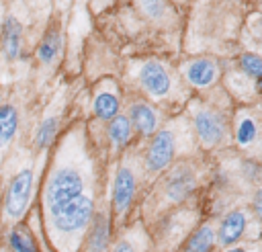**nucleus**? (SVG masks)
Returning <instances> with one entry per match:
<instances>
[{
	"mask_svg": "<svg viewBox=\"0 0 262 252\" xmlns=\"http://www.w3.org/2000/svg\"><path fill=\"white\" fill-rule=\"evenodd\" d=\"M100 203L98 148L86 123H72L51 148L35 205L49 248L80 252Z\"/></svg>",
	"mask_w": 262,
	"mask_h": 252,
	"instance_id": "nucleus-1",
	"label": "nucleus"
},
{
	"mask_svg": "<svg viewBox=\"0 0 262 252\" xmlns=\"http://www.w3.org/2000/svg\"><path fill=\"white\" fill-rule=\"evenodd\" d=\"M199 174V162L192 156L176 158L158 178H154V203L143 205V213L158 217L172 207L186 205V201L196 193L201 184Z\"/></svg>",
	"mask_w": 262,
	"mask_h": 252,
	"instance_id": "nucleus-2",
	"label": "nucleus"
},
{
	"mask_svg": "<svg viewBox=\"0 0 262 252\" xmlns=\"http://www.w3.org/2000/svg\"><path fill=\"white\" fill-rule=\"evenodd\" d=\"M119 166L113 176L111 184V217L115 232L121 229L123 225L129 223V215L135 209L139 188H141V178H143V168H141V152L137 145H129L121 156H119Z\"/></svg>",
	"mask_w": 262,
	"mask_h": 252,
	"instance_id": "nucleus-3",
	"label": "nucleus"
},
{
	"mask_svg": "<svg viewBox=\"0 0 262 252\" xmlns=\"http://www.w3.org/2000/svg\"><path fill=\"white\" fill-rule=\"evenodd\" d=\"M192 133L190 123L186 117L182 119H174L172 123L160 127L149 141L145 143V150L141 152V168L143 174L147 178H158L176 158H178V148H180V139Z\"/></svg>",
	"mask_w": 262,
	"mask_h": 252,
	"instance_id": "nucleus-4",
	"label": "nucleus"
},
{
	"mask_svg": "<svg viewBox=\"0 0 262 252\" xmlns=\"http://www.w3.org/2000/svg\"><path fill=\"white\" fill-rule=\"evenodd\" d=\"M186 119L190 123L194 141L203 150H215L225 141H229L231 119L221 107L203 100H192L188 104Z\"/></svg>",
	"mask_w": 262,
	"mask_h": 252,
	"instance_id": "nucleus-5",
	"label": "nucleus"
},
{
	"mask_svg": "<svg viewBox=\"0 0 262 252\" xmlns=\"http://www.w3.org/2000/svg\"><path fill=\"white\" fill-rule=\"evenodd\" d=\"M199 213L192 207L178 205L172 207L158 217H154V229L149 232L151 246L156 252H176L186 236L196 227Z\"/></svg>",
	"mask_w": 262,
	"mask_h": 252,
	"instance_id": "nucleus-6",
	"label": "nucleus"
},
{
	"mask_svg": "<svg viewBox=\"0 0 262 252\" xmlns=\"http://www.w3.org/2000/svg\"><path fill=\"white\" fill-rule=\"evenodd\" d=\"M33 195H35V168L23 166L10 176V180L0 193L2 227H8L27 217V213L33 207Z\"/></svg>",
	"mask_w": 262,
	"mask_h": 252,
	"instance_id": "nucleus-7",
	"label": "nucleus"
},
{
	"mask_svg": "<svg viewBox=\"0 0 262 252\" xmlns=\"http://www.w3.org/2000/svg\"><path fill=\"white\" fill-rule=\"evenodd\" d=\"M39 213L37 207H31L25 219L2 227V250L4 252H53L43 236V229H39L37 223Z\"/></svg>",
	"mask_w": 262,
	"mask_h": 252,
	"instance_id": "nucleus-8",
	"label": "nucleus"
},
{
	"mask_svg": "<svg viewBox=\"0 0 262 252\" xmlns=\"http://www.w3.org/2000/svg\"><path fill=\"white\" fill-rule=\"evenodd\" d=\"M231 135L239 150L260 156L262 154V111L256 107L237 109L231 119Z\"/></svg>",
	"mask_w": 262,
	"mask_h": 252,
	"instance_id": "nucleus-9",
	"label": "nucleus"
},
{
	"mask_svg": "<svg viewBox=\"0 0 262 252\" xmlns=\"http://www.w3.org/2000/svg\"><path fill=\"white\" fill-rule=\"evenodd\" d=\"M137 84L154 100L168 98L172 94V88H174V80H172L170 70L158 59H147L139 66Z\"/></svg>",
	"mask_w": 262,
	"mask_h": 252,
	"instance_id": "nucleus-10",
	"label": "nucleus"
},
{
	"mask_svg": "<svg viewBox=\"0 0 262 252\" xmlns=\"http://www.w3.org/2000/svg\"><path fill=\"white\" fill-rule=\"evenodd\" d=\"M113 238H115V225H113L111 209H108L106 201H102L86 236H84L80 252H111Z\"/></svg>",
	"mask_w": 262,
	"mask_h": 252,
	"instance_id": "nucleus-11",
	"label": "nucleus"
},
{
	"mask_svg": "<svg viewBox=\"0 0 262 252\" xmlns=\"http://www.w3.org/2000/svg\"><path fill=\"white\" fill-rule=\"evenodd\" d=\"M151 238L143 219H135L115 232L111 252H151Z\"/></svg>",
	"mask_w": 262,
	"mask_h": 252,
	"instance_id": "nucleus-12",
	"label": "nucleus"
},
{
	"mask_svg": "<svg viewBox=\"0 0 262 252\" xmlns=\"http://www.w3.org/2000/svg\"><path fill=\"white\" fill-rule=\"evenodd\" d=\"M119 113H121V90H119V84L115 80L106 78L92 92V115L98 121L106 123L113 117H117Z\"/></svg>",
	"mask_w": 262,
	"mask_h": 252,
	"instance_id": "nucleus-13",
	"label": "nucleus"
},
{
	"mask_svg": "<svg viewBox=\"0 0 262 252\" xmlns=\"http://www.w3.org/2000/svg\"><path fill=\"white\" fill-rule=\"evenodd\" d=\"M248 227H250L248 211H246L244 207H233V209H229V211L219 219V227L215 229V232H217V246H221V248L235 246L237 242L244 240Z\"/></svg>",
	"mask_w": 262,
	"mask_h": 252,
	"instance_id": "nucleus-14",
	"label": "nucleus"
},
{
	"mask_svg": "<svg viewBox=\"0 0 262 252\" xmlns=\"http://www.w3.org/2000/svg\"><path fill=\"white\" fill-rule=\"evenodd\" d=\"M131 121V127H133V133L137 137H151L162 125H160V113L158 109L143 100V98H137V100H131L127 104V113H125Z\"/></svg>",
	"mask_w": 262,
	"mask_h": 252,
	"instance_id": "nucleus-15",
	"label": "nucleus"
},
{
	"mask_svg": "<svg viewBox=\"0 0 262 252\" xmlns=\"http://www.w3.org/2000/svg\"><path fill=\"white\" fill-rule=\"evenodd\" d=\"M133 127L131 121L125 113H119L111 121L104 123V141H106V152L119 158L129 145H133Z\"/></svg>",
	"mask_w": 262,
	"mask_h": 252,
	"instance_id": "nucleus-16",
	"label": "nucleus"
},
{
	"mask_svg": "<svg viewBox=\"0 0 262 252\" xmlns=\"http://www.w3.org/2000/svg\"><path fill=\"white\" fill-rule=\"evenodd\" d=\"M25 27L14 14H6L0 25V49L6 61H16L23 53Z\"/></svg>",
	"mask_w": 262,
	"mask_h": 252,
	"instance_id": "nucleus-17",
	"label": "nucleus"
},
{
	"mask_svg": "<svg viewBox=\"0 0 262 252\" xmlns=\"http://www.w3.org/2000/svg\"><path fill=\"white\" fill-rule=\"evenodd\" d=\"M182 76L192 88H211L219 78V64L213 57H194L182 66Z\"/></svg>",
	"mask_w": 262,
	"mask_h": 252,
	"instance_id": "nucleus-18",
	"label": "nucleus"
},
{
	"mask_svg": "<svg viewBox=\"0 0 262 252\" xmlns=\"http://www.w3.org/2000/svg\"><path fill=\"white\" fill-rule=\"evenodd\" d=\"M20 129V109L12 100L0 102V162L6 158Z\"/></svg>",
	"mask_w": 262,
	"mask_h": 252,
	"instance_id": "nucleus-19",
	"label": "nucleus"
},
{
	"mask_svg": "<svg viewBox=\"0 0 262 252\" xmlns=\"http://www.w3.org/2000/svg\"><path fill=\"white\" fill-rule=\"evenodd\" d=\"M61 133V113H47L35 127L33 133V150L37 154H45L53 148Z\"/></svg>",
	"mask_w": 262,
	"mask_h": 252,
	"instance_id": "nucleus-20",
	"label": "nucleus"
},
{
	"mask_svg": "<svg viewBox=\"0 0 262 252\" xmlns=\"http://www.w3.org/2000/svg\"><path fill=\"white\" fill-rule=\"evenodd\" d=\"M61 41H63V37H61V27H59L57 20H53V23L45 29L43 37H41L39 43H37V49H35L37 61H39L41 66H53L55 59H57V55H59V51H61Z\"/></svg>",
	"mask_w": 262,
	"mask_h": 252,
	"instance_id": "nucleus-21",
	"label": "nucleus"
},
{
	"mask_svg": "<svg viewBox=\"0 0 262 252\" xmlns=\"http://www.w3.org/2000/svg\"><path fill=\"white\" fill-rule=\"evenodd\" d=\"M215 248H217V232L213 223L205 221V223H199L186 236V240L180 244L176 252H213Z\"/></svg>",
	"mask_w": 262,
	"mask_h": 252,
	"instance_id": "nucleus-22",
	"label": "nucleus"
},
{
	"mask_svg": "<svg viewBox=\"0 0 262 252\" xmlns=\"http://www.w3.org/2000/svg\"><path fill=\"white\" fill-rule=\"evenodd\" d=\"M237 68L244 76L256 80V78L262 76V55H258L254 51H246L237 57Z\"/></svg>",
	"mask_w": 262,
	"mask_h": 252,
	"instance_id": "nucleus-23",
	"label": "nucleus"
},
{
	"mask_svg": "<svg viewBox=\"0 0 262 252\" xmlns=\"http://www.w3.org/2000/svg\"><path fill=\"white\" fill-rule=\"evenodd\" d=\"M139 8L145 16H149L151 20H164L168 14V2L166 0H137Z\"/></svg>",
	"mask_w": 262,
	"mask_h": 252,
	"instance_id": "nucleus-24",
	"label": "nucleus"
},
{
	"mask_svg": "<svg viewBox=\"0 0 262 252\" xmlns=\"http://www.w3.org/2000/svg\"><path fill=\"white\" fill-rule=\"evenodd\" d=\"M252 209H254V213H256L258 223L262 225V186H258V188L254 191V195H252Z\"/></svg>",
	"mask_w": 262,
	"mask_h": 252,
	"instance_id": "nucleus-25",
	"label": "nucleus"
},
{
	"mask_svg": "<svg viewBox=\"0 0 262 252\" xmlns=\"http://www.w3.org/2000/svg\"><path fill=\"white\" fill-rule=\"evenodd\" d=\"M223 252H248V250H246L244 246H237V244H235V246H229V248H225Z\"/></svg>",
	"mask_w": 262,
	"mask_h": 252,
	"instance_id": "nucleus-26",
	"label": "nucleus"
},
{
	"mask_svg": "<svg viewBox=\"0 0 262 252\" xmlns=\"http://www.w3.org/2000/svg\"><path fill=\"white\" fill-rule=\"evenodd\" d=\"M256 90H258V94H262V76L256 78Z\"/></svg>",
	"mask_w": 262,
	"mask_h": 252,
	"instance_id": "nucleus-27",
	"label": "nucleus"
},
{
	"mask_svg": "<svg viewBox=\"0 0 262 252\" xmlns=\"http://www.w3.org/2000/svg\"><path fill=\"white\" fill-rule=\"evenodd\" d=\"M2 193V191H0ZM0 244H2V223H0Z\"/></svg>",
	"mask_w": 262,
	"mask_h": 252,
	"instance_id": "nucleus-28",
	"label": "nucleus"
},
{
	"mask_svg": "<svg viewBox=\"0 0 262 252\" xmlns=\"http://www.w3.org/2000/svg\"><path fill=\"white\" fill-rule=\"evenodd\" d=\"M260 18H262V6H260Z\"/></svg>",
	"mask_w": 262,
	"mask_h": 252,
	"instance_id": "nucleus-29",
	"label": "nucleus"
},
{
	"mask_svg": "<svg viewBox=\"0 0 262 252\" xmlns=\"http://www.w3.org/2000/svg\"><path fill=\"white\" fill-rule=\"evenodd\" d=\"M0 252H4V250H2V248H0Z\"/></svg>",
	"mask_w": 262,
	"mask_h": 252,
	"instance_id": "nucleus-30",
	"label": "nucleus"
},
{
	"mask_svg": "<svg viewBox=\"0 0 262 252\" xmlns=\"http://www.w3.org/2000/svg\"><path fill=\"white\" fill-rule=\"evenodd\" d=\"M151 252H156V250H154V248H151Z\"/></svg>",
	"mask_w": 262,
	"mask_h": 252,
	"instance_id": "nucleus-31",
	"label": "nucleus"
}]
</instances>
